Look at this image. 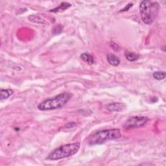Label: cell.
Listing matches in <instances>:
<instances>
[{"instance_id": "obj_7", "label": "cell", "mask_w": 166, "mask_h": 166, "mask_svg": "<svg viewBox=\"0 0 166 166\" xmlns=\"http://www.w3.org/2000/svg\"><path fill=\"white\" fill-rule=\"evenodd\" d=\"M80 58L82 61L90 65H92L95 63V59L94 57L88 53H82L80 56Z\"/></svg>"}, {"instance_id": "obj_8", "label": "cell", "mask_w": 166, "mask_h": 166, "mask_svg": "<svg viewBox=\"0 0 166 166\" xmlns=\"http://www.w3.org/2000/svg\"><path fill=\"white\" fill-rule=\"evenodd\" d=\"M107 59L108 62L113 66H117L120 64V59H119L116 55L113 54H109L107 57Z\"/></svg>"}, {"instance_id": "obj_5", "label": "cell", "mask_w": 166, "mask_h": 166, "mask_svg": "<svg viewBox=\"0 0 166 166\" xmlns=\"http://www.w3.org/2000/svg\"><path fill=\"white\" fill-rule=\"evenodd\" d=\"M149 121V119L146 116H133L128 119L123 125L126 129L140 128L143 127Z\"/></svg>"}, {"instance_id": "obj_1", "label": "cell", "mask_w": 166, "mask_h": 166, "mask_svg": "<svg viewBox=\"0 0 166 166\" xmlns=\"http://www.w3.org/2000/svg\"><path fill=\"white\" fill-rule=\"evenodd\" d=\"M121 130L118 129L102 130L90 136L88 138V143L91 146L102 145L108 141L117 139L121 138Z\"/></svg>"}, {"instance_id": "obj_3", "label": "cell", "mask_w": 166, "mask_h": 166, "mask_svg": "<svg viewBox=\"0 0 166 166\" xmlns=\"http://www.w3.org/2000/svg\"><path fill=\"white\" fill-rule=\"evenodd\" d=\"M80 148V142L63 145L51 151L46 159L49 160H58L61 159L70 157L77 154Z\"/></svg>"}, {"instance_id": "obj_4", "label": "cell", "mask_w": 166, "mask_h": 166, "mask_svg": "<svg viewBox=\"0 0 166 166\" xmlns=\"http://www.w3.org/2000/svg\"><path fill=\"white\" fill-rule=\"evenodd\" d=\"M71 96L70 93L65 92L54 97L47 99L38 104V109L42 111L59 109L70 100Z\"/></svg>"}, {"instance_id": "obj_13", "label": "cell", "mask_w": 166, "mask_h": 166, "mask_svg": "<svg viewBox=\"0 0 166 166\" xmlns=\"http://www.w3.org/2000/svg\"><path fill=\"white\" fill-rule=\"evenodd\" d=\"M165 71H157L154 72L153 74H152V77H153L156 80L158 81H161V80H164L165 78Z\"/></svg>"}, {"instance_id": "obj_6", "label": "cell", "mask_w": 166, "mask_h": 166, "mask_svg": "<svg viewBox=\"0 0 166 166\" xmlns=\"http://www.w3.org/2000/svg\"><path fill=\"white\" fill-rule=\"evenodd\" d=\"M106 109L110 112H121L126 109V105L122 103H112L106 105Z\"/></svg>"}, {"instance_id": "obj_16", "label": "cell", "mask_w": 166, "mask_h": 166, "mask_svg": "<svg viewBox=\"0 0 166 166\" xmlns=\"http://www.w3.org/2000/svg\"><path fill=\"white\" fill-rule=\"evenodd\" d=\"M132 6H133V4H132V3H129V4H127V5H126L125 7H124L123 9H121V10L120 11V12H125V11H129V10L132 7Z\"/></svg>"}, {"instance_id": "obj_10", "label": "cell", "mask_w": 166, "mask_h": 166, "mask_svg": "<svg viewBox=\"0 0 166 166\" xmlns=\"http://www.w3.org/2000/svg\"><path fill=\"white\" fill-rule=\"evenodd\" d=\"M71 6V5L70 3H68V2H62L61 3V4L59 5L58 6H57V7L53 9H51L49 11L50 12H59V11H63L66 9H69L70 6Z\"/></svg>"}, {"instance_id": "obj_11", "label": "cell", "mask_w": 166, "mask_h": 166, "mask_svg": "<svg viewBox=\"0 0 166 166\" xmlns=\"http://www.w3.org/2000/svg\"><path fill=\"white\" fill-rule=\"evenodd\" d=\"M13 94V90L11 89H2L0 91V98L1 99H6Z\"/></svg>"}, {"instance_id": "obj_12", "label": "cell", "mask_w": 166, "mask_h": 166, "mask_svg": "<svg viewBox=\"0 0 166 166\" xmlns=\"http://www.w3.org/2000/svg\"><path fill=\"white\" fill-rule=\"evenodd\" d=\"M125 55L126 58H127L129 61L130 62H134L137 61L139 58V55L134 53L130 52V51H126L125 53Z\"/></svg>"}, {"instance_id": "obj_2", "label": "cell", "mask_w": 166, "mask_h": 166, "mask_svg": "<svg viewBox=\"0 0 166 166\" xmlns=\"http://www.w3.org/2000/svg\"><path fill=\"white\" fill-rule=\"evenodd\" d=\"M139 9L143 22L147 25H151L158 15L160 5L157 2L145 0L139 4Z\"/></svg>"}, {"instance_id": "obj_9", "label": "cell", "mask_w": 166, "mask_h": 166, "mask_svg": "<svg viewBox=\"0 0 166 166\" xmlns=\"http://www.w3.org/2000/svg\"><path fill=\"white\" fill-rule=\"evenodd\" d=\"M28 19L30 22L35 23H40V24L47 23V22H46V21L43 18L38 15H30L28 17Z\"/></svg>"}, {"instance_id": "obj_17", "label": "cell", "mask_w": 166, "mask_h": 166, "mask_svg": "<svg viewBox=\"0 0 166 166\" xmlns=\"http://www.w3.org/2000/svg\"><path fill=\"white\" fill-rule=\"evenodd\" d=\"M75 125V123L71 122V123H68V124H66V127H68V128H71V127H74Z\"/></svg>"}, {"instance_id": "obj_14", "label": "cell", "mask_w": 166, "mask_h": 166, "mask_svg": "<svg viewBox=\"0 0 166 166\" xmlns=\"http://www.w3.org/2000/svg\"><path fill=\"white\" fill-rule=\"evenodd\" d=\"M62 29L63 28H62L61 25H56L54 27L53 29V34H59V33H61L62 31Z\"/></svg>"}, {"instance_id": "obj_15", "label": "cell", "mask_w": 166, "mask_h": 166, "mask_svg": "<svg viewBox=\"0 0 166 166\" xmlns=\"http://www.w3.org/2000/svg\"><path fill=\"white\" fill-rule=\"evenodd\" d=\"M110 45L111 48L114 51H118L120 50V47H119V45H117L116 43H115L114 42H111Z\"/></svg>"}]
</instances>
